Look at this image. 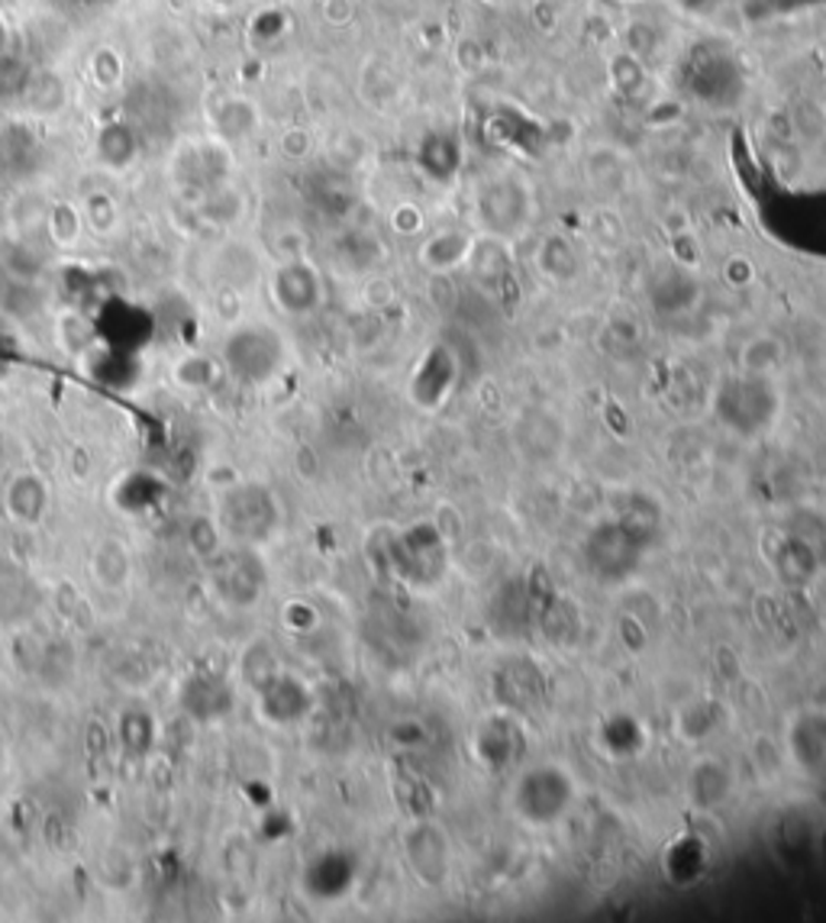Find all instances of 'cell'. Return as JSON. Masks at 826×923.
<instances>
[{"mask_svg":"<svg viewBox=\"0 0 826 923\" xmlns=\"http://www.w3.org/2000/svg\"><path fill=\"white\" fill-rule=\"evenodd\" d=\"M720 403H740V410H726L720 417H723V423H730L733 430H740L746 437L772 427V420L778 413V398H775L772 378L746 375V371L723 388Z\"/></svg>","mask_w":826,"mask_h":923,"instance_id":"obj_6","label":"cell"},{"mask_svg":"<svg viewBox=\"0 0 826 923\" xmlns=\"http://www.w3.org/2000/svg\"><path fill=\"white\" fill-rule=\"evenodd\" d=\"M733 791H736V775L720 756L698 759L684 775V798L694 810H717L733 798Z\"/></svg>","mask_w":826,"mask_h":923,"instance_id":"obj_7","label":"cell"},{"mask_svg":"<svg viewBox=\"0 0 826 923\" xmlns=\"http://www.w3.org/2000/svg\"><path fill=\"white\" fill-rule=\"evenodd\" d=\"M275 297L287 314H311L320 304V279L311 265L291 262L275 275Z\"/></svg>","mask_w":826,"mask_h":923,"instance_id":"obj_13","label":"cell"},{"mask_svg":"<svg viewBox=\"0 0 826 923\" xmlns=\"http://www.w3.org/2000/svg\"><path fill=\"white\" fill-rule=\"evenodd\" d=\"M188 546H191V553L195 556H200L203 563L223 546V529H220V523L207 521V517H197V521L188 523Z\"/></svg>","mask_w":826,"mask_h":923,"instance_id":"obj_23","label":"cell"},{"mask_svg":"<svg viewBox=\"0 0 826 923\" xmlns=\"http://www.w3.org/2000/svg\"><path fill=\"white\" fill-rule=\"evenodd\" d=\"M785 753L804 772L826 765V711H801L787 723Z\"/></svg>","mask_w":826,"mask_h":923,"instance_id":"obj_10","label":"cell"},{"mask_svg":"<svg viewBox=\"0 0 826 923\" xmlns=\"http://www.w3.org/2000/svg\"><path fill=\"white\" fill-rule=\"evenodd\" d=\"M3 511L17 526H40L49 514V487L36 472H17L3 484Z\"/></svg>","mask_w":826,"mask_h":923,"instance_id":"obj_11","label":"cell"},{"mask_svg":"<svg viewBox=\"0 0 826 923\" xmlns=\"http://www.w3.org/2000/svg\"><path fill=\"white\" fill-rule=\"evenodd\" d=\"M752 763H755V772L762 775V782H775L778 775H782V768H785L787 763V753L785 746H778V740H772V736H755L752 740Z\"/></svg>","mask_w":826,"mask_h":923,"instance_id":"obj_21","label":"cell"},{"mask_svg":"<svg viewBox=\"0 0 826 923\" xmlns=\"http://www.w3.org/2000/svg\"><path fill=\"white\" fill-rule=\"evenodd\" d=\"M36 607V591L27 578V571L0 563V627H13L30 617Z\"/></svg>","mask_w":826,"mask_h":923,"instance_id":"obj_14","label":"cell"},{"mask_svg":"<svg viewBox=\"0 0 826 923\" xmlns=\"http://www.w3.org/2000/svg\"><path fill=\"white\" fill-rule=\"evenodd\" d=\"M578 798L575 778L562 765H533L511 788L513 814L530 827H550L562 820Z\"/></svg>","mask_w":826,"mask_h":923,"instance_id":"obj_1","label":"cell"},{"mask_svg":"<svg viewBox=\"0 0 826 923\" xmlns=\"http://www.w3.org/2000/svg\"><path fill=\"white\" fill-rule=\"evenodd\" d=\"M207 585L217 595V601L233 607V610L255 607L262 591H265L262 556L255 553V546H245V543L220 546L207 559Z\"/></svg>","mask_w":826,"mask_h":923,"instance_id":"obj_2","label":"cell"},{"mask_svg":"<svg viewBox=\"0 0 826 923\" xmlns=\"http://www.w3.org/2000/svg\"><path fill=\"white\" fill-rule=\"evenodd\" d=\"M156 721L149 717V711H143V707H129V711H123V717H119V746H123V753L129 756V759H143V756H149V749H153V743H156Z\"/></svg>","mask_w":826,"mask_h":923,"instance_id":"obj_17","label":"cell"},{"mask_svg":"<svg viewBox=\"0 0 826 923\" xmlns=\"http://www.w3.org/2000/svg\"><path fill=\"white\" fill-rule=\"evenodd\" d=\"M281 511L275 494L265 484H239L223 494L220 504V529L230 543L259 546L278 529Z\"/></svg>","mask_w":826,"mask_h":923,"instance_id":"obj_3","label":"cell"},{"mask_svg":"<svg viewBox=\"0 0 826 923\" xmlns=\"http://www.w3.org/2000/svg\"><path fill=\"white\" fill-rule=\"evenodd\" d=\"M546 420H550V413H526L520 423H516V445H520V452H526L530 459H552V455H558V449H562V433H550V437H543V427H546Z\"/></svg>","mask_w":826,"mask_h":923,"instance_id":"obj_18","label":"cell"},{"mask_svg":"<svg viewBox=\"0 0 826 923\" xmlns=\"http://www.w3.org/2000/svg\"><path fill=\"white\" fill-rule=\"evenodd\" d=\"M404 859L424 888H442L452 875V840L436 820H414L404 833Z\"/></svg>","mask_w":826,"mask_h":923,"instance_id":"obj_4","label":"cell"},{"mask_svg":"<svg viewBox=\"0 0 826 923\" xmlns=\"http://www.w3.org/2000/svg\"><path fill=\"white\" fill-rule=\"evenodd\" d=\"M239 672H242V679L249 682V688L252 691H259L262 684L269 682V679H275L278 672V659H275V649H272V642L269 640H255L245 652H242V662H239Z\"/></svg>","mask_w":826,"mask_h":923,"instance_id":"obj_19","label":"cell"},{"mask_svg":"<svg viewBox=\"0 0 826 923\" xmlns=\"http://www.w3.org/2000/svg\"><path fill=\"white\" fill-rule=\"evenodd\" d=\"M540 269L550 275L552 282H568L578 272V255L562 237H550L540 249Z\"/></svg>","mask_w":826,"mask_h":923,"instance_id":"obj_20","label":"cell"},{"mask_svg":"<svg viewBox=\"0 0 826 923\" xmlns=\"http://www.w3.org/2000/svg\"><path fill=\"white\" fill-rule=\"evenodd\" d=\"M87 568H91V578H94V585H97L101 591L119 595V591H126L129 581H133V553H129V546H126L123 539H117V536H104V539L94 546Z\"/></svg>","mask_w":826,"mask_h":923,"instance_id":"obj_12","label":"cell"},{"mask_svg":"<svg viewBox=\"0 0 826 923\" xmlns=\"http://www.w3.org/2000/svg\"><path fill=\"white\" fill-rule=\"evenodd\" d=\"M474 240L469 233H459V230H446V233H436L430 240L424 242L420 249V262L424 269L430 272H449L456 265H462L469 255H472Z\"/></svg>","mask_w":826,"mask_h":923,"instance_id":"obj_15","label":"cell"},{"mask_svg":"<svg viewBox=\"0 0 826 923\" xmlns=\"http://www.w3.org/2000/svg\"><path fill=\"white\" fill-rule=\"evenodd\" d=\"M178 707L197 723L220 721L233 707V688L220 675L197 672L178 684Z\"/></svg>","mask_w":826,"mask_h":923,"instance_id":"obj_9","label":"cell"},{"mask_svg":"<svg viewBox=\"0 0 826 923\" xmlns=\"http://www.w3.org/2000/svg\"><path fill=\"white\" fill-rule=\"evenodd\" d=\"M804 553H811V549H807L804 543H797V539H787V543H782V549L775 553V565H778L782 578L791 581V585H804V581L817 571V565L797 563Z\"/></svg>","mask_w":826,"mask_h":923,"instance_id":"obj_22","label":"cell"},{"mask_svg":"<svg viewBox=\"0 0 826 923\" xmlns=\"http://www.w3.org/2000/svg\"><path fill=\"white\" fill-rule=\"evenodd\" d=\"M255 711L262 714V721L275 723V726H291L311 711V691L294 675L278 672L275 679H269L255 691Z\"/></svg>","mask_w":826,"mask_h":923,"instance_id":"obj_8","label":"cell"},{"mask_svg":"<svg viewBox=\"0 0 826 923\" xmlns=\"http://www.w3.org/2000/svg\"><path fill=\"white\" fill-rule=\"evenodd\" d=\"M782 365H785V343L778 336H772V333L752 336L746 346L740 349V368L746 375L772 378Z\"/></svg>","mask_w":826,"mask_h":923,"instance_id":"obj_16","label":"cell"},{"mask_svg":"<svg viewBox=\"0 0 826 923\" xmlns=\"http://www.w3.org/2000/svg\"><path fill=\"white\" fill-rule=\"evenodd\" d=\"M794 126H797V133L807 136V139H824L826 111L820 104H814V101H801V104L794 107Z\"/></svg>","mask_w":826,"mask_h":923,"instance_id":"obj_24","label":"cell"},{"mask_svg":"<svg viewBox=\"0 0 826 923\" xmlns=\"http://www.w3.org/2000/svg\"><path fill=\"white\" fill-rule=\"evenodd\" d=\"M284 361V346L272 326H242L227 339V365L230 371L249 381V385H262L272 375H278Z\"/></svg>","mask_w":826,"mask_h":923,"instance_id":"obj_5","label":"cell"}]
</instances>
